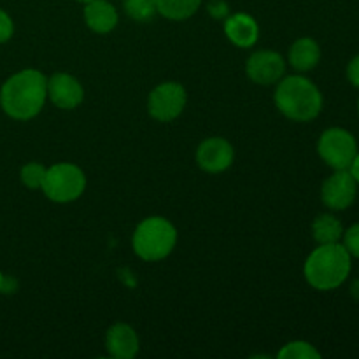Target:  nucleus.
I'll return each mask as SVG.
<instances>
[{"mask_svg": "<svg viewBox=\"0 0 359 359\" xmlns=\"http://www.w3.org/2000/svg\"><path fill=\"white\" fill-rule=\"evenodd\" d=\"M344 226L333 214H319L312 223V237L318 244H335L342 241Z\"/></svg>", "mask_w": 359, "mask_h": 359, "instance_id": "dca6fc26", "label": "nucleus"}, {"mask_svg": "<svg viewBox=\"0 0 359 359\" xmlns=\"http://www.w3.org/2000/svg\"><path fill=\"white\" fill-rule=\"evenodd\" d=\"M139 335L126 323H116L105 333V349L116 359H132L139 353Z\"/></svg>", "mask_w": 359, "mask_h": 359, "instance_id": "f8f14e48", "label": "nucleus"}, {"mask_svg": "<svg viewBox=\"0 0 359 359\" xmlns=\"http://www.w3.org/2000/svg\"><path fill=\"white\" fill-rule=\"evenodd\" d=\"M224 35L233 46L249 49L258 42L259 27L258 21L248 13H235L224 20Z\"/></svg>", "mask_w": 359, "mask_h": 359, "instance_id": "ddd939ff", "label": "nucleus"}, {"mask_svg": "<svg viewBox=\"0 0 359 359\" xmlns=\"http://www.w3.org/2000/svg\"><path fill=\"white\" fill-rule=\"evenodd\" d=\"M358 114H359V100H358Z\"/></svg>", "mask_w": 359, "mask_h": 359, "instance_id": "cd10ccee", "label": "nucleus"}, {"mask_svg": "<svg viewBox=\"0 0 359 359\" xmlns=\"http://www.w3.org/2000/svg\"><path fill=\"white\" fill-rule=\"evenodd\" d=\"M77 2H83V4H86V2H91V0H77Z\"/></svg>", "mask_w": 359, "mask_h": 359, "instance_id": "bb28decb", "label": "nucleus"}, {"mask_svg": "<svg viewBox=\"0 0 359 359\" xmlns=\"http://www.w3.org/2000/svg\"><path fill=\"white\" fill-rule=\"evenodd\" d=\"M359 184L351 170H335L321 186V200L330 210L340 212L356 202Z\"/></svg>", "mask_w": 359, "mask_h": 359, "instance_id": "6e6552de", "label": "nucleus"}, {"mask_svg": "<svg viewBox=\"0 0 359 359\" xmlns=\"http://www.w3.org/2000/svg\"><path fill=\"white\" fill-rule=\"evenodd\" d=\"M207 9H209L210 16L216 18V20H226L230 16V7L224 0H210Z\"/></svg>", "mask_w": 359, "mask_h": 359, "instance_id": "5701e85b", "label": "nucleus"}, {"mask_svg": "<svg viewBox=\"0 0 359 359\" xmlns=\"http://www.w3.org/2000/svg\"><path fill=\"white\" fill-rule=\"evenodd\" d=\"M42 193L55 203H70L86 189V175L76 163L62 161L48 167Z\"/></svg>", "mask_w": 359, "mask_h": 359, "instance_id": "39448f33", "label": "nucleus"}, {"mask_svg": "<svg viewBox=\"0 0 359 359\" xmlns=\"http://www.w3.org/2000/svg\"><path fill=\"white\" fill-rule=\"evenodd\" d=\"M273 102L284 118L297 123L314 121L323 111V93L305 76H284L277 83Z\"/></svg>", "mask_w": 359, "mask_h": 359, "instance_id": "7ed1b4c3", "label": "nucleus"}, {"mask_svg": "<svg viewBox=\"0 0 359 359\" xmlns=\"http://www.w3.org/2000/svg\"><path fill=\"white\" fill-rule=\"evenodd\" d=\"M342 245L347 249L353 258L359 259V223L353 224L347 230H344L342 235Z\"/></svg>", "mask_w": 359, "mask_h": 359, "instance_id": "412c9836", "label": "nucleus"}, {"mask_svg": "<svg viewBox=\"0 0 359 359\" xmlns=\"http://www.w3.org/2000/svg\"><path fill=\"white\" fill-rule=\"evenodd\" d=\"M349 170H351V174H353V177L356 179V182L359 184V151H358L356 158H354L353 165L349 167Z\"/></svg>", "mask_w": 359, "mask_h": 359, "instance_id": "393cba45", "label": "nucleus"}, {"mask_svg": "<svg viewBox=\"0 0 359 359\" xmlns=\"http://www.w3.org/2000/svg\"><path fill=\"white\" fill-rule=\"evenodd\" d=\"M203 0H156V11L167 20L184 21L196 14Z\"/></svg>", "mask_w": 359, "mask_h": 359, "instance_id": "f3484780", "label": "nucleus"}, {"mask_svg": "<svg viewBox=\"0 0 359 359\" xmlns=\"http://www.w3.org/2000/svg\"><path fill=\"white\" fill-rule=\"evenodd\" d=\"M346 74H347V81L359 90V55L354 56V58L347 63Z\"/></svg>", "mask_w": 359, "mask_h": 359, "instance_id": "b1692460", "label": "nucleus"}, {"mask_svg": "<svg viewBox=\"0 0 359 359\" xmlns=\"http://www.w3.org/2000/svg\"><path fill=\"white\" fill-rule=\"evenodd\" d=\"M48 98L55 107L72 111L83 104L84 88L72 74L56 72L48 77Z\"/></svg>", "mask_w": 359, "mask_h": 359, "instance_id": "9b49d317", "label": "nucleus"}, {"mask_svg": "<svg viewBox=\"0 0 359 359\" xmlns=\"http://www.w3.org/2000/svg\"><path fill=\"white\" fill-rule=\"evenodd\" d=\"M4 273H2V270H0V293H2V287H4Z\"/></svg>", "mask_w": 359, "mask_h": 359, "instance_id": "a878e982", "label": "nucleus"}, {"mask_svg": "<svg viewBox=\"0 0 359 359\" xmlns=\"http://www.w3.org/2000/svg\"><path fill=\"white\" fill-rule=\"evenodd\" d=\"M287 62L297 72H311L321 62V46L312 37L297 39L287 51Z\"/></svg>", "mask_w": 359, "mask_h": 359, "instance_id": "2eb2a0df", "label": "nucleus"}, {"mask_svg": "<svg viewBox=\"0 0 359 359\" xmlns=\"http://www.w3.org/2000/svg\"><path fill=\"white\" fill-rule=\"evenodd\" d=\"M235 160V149L223 137H209L196 149V163L207 174L228 170Z\"/></svg>", "mask_w": 359, "mask_h": 359, "instance_id": "9d476101", "label": "nucleus"}, {"mask_svg": "<svg viewBox=\"0 0 359 359\" xmlns=\"http://www.w3.org/2000/svg\"><path fill=\"white\" fill-rule=\"evenodd\" d=\"M84 21L95 34H109L118 27V9L109 0H91L84 4Z\"/></svg>", "mask_w": 359, "mask_h": 359, "instance_id": "4468645a", "label": "nucleus"}, {"mask_svg": "<svg viewBox=\"0 0 359 359\" xmlns=\"http://www.w3.org/2000/svg\"><path fill=\"white\" fill-rule=\"evenodd\" d=\"M358 151L356 137L340 126L325 130L318 140V154L333 170H349Z\"/></svg>", "mask_w": 359, "mask_h": 359, "instance_id": "423d86ee", "label": "nucleus"}, {"mask_svg": "<svg viewBox=\"0 0 359 359\" xmlns=\"http://www.w3.org/2000/svg\"><path fill=\"white\" fill-rule=\"evenodd\" d=\"M245 74L259 86H272L286 74V62L273 49H259L249 55L245 62Z\"/></svg>", "mask_w": 359, "mask_h": 359, "instance_id": "1a4fd4ad", "label": "nucleus"}, {"mask_svg": "<svg viewBox=\"0 0 359 359\" xmlns=\"http://www.w3.org/2000/svg\"><path fill=\"white\" fill-rule=\"evenodd\" d=\"M48 100V77L35 69H25L4 81L0 107L16 121H30L41 114Z\"/></svg>", "mask_w": 359, "mask_h": 359, "instance_id": "f257e3e1", "label": "nucleus"}, {"mask_svg": "<svg viewBox=\"0 0 359 359\" xmlns=\"http://www.w3.org/2000/svg\"><path fill=\"white\" fill-rule=\"evenodd\" d=\"M46 170H48V167L37 163V161H30V163L23 165L20 170L21 184L27 186L28 189H41L46 177Z\"/></svg>", "mask_w": 359, "mask_h": 359, "instance_id": "aec40b11", "label": "nucleus"}, {"mask_svg": "<svg viewBox=\"0 0 359 359\" xmlns=\"http://www.w3.org/2000/svg\"><path fill=\"white\" fill-rule=\"evenodd\" d=\"M188 102L184 86L175 81H167L154 88L147 97V112L160 123H170L182 114Z\"/></svg>", "mask_w": 359, "mask_h": 359, "instance_id": "0eeeda50", "label": "nucleus"}, {"mask_svg": "<svg viewBox=\"0 0 359 359\" xmlns=\"http://www.w3.org/2000/svg\"><path fill=\"white\" fill-rule=\"evenodd\" d=\"M353 256L340 242L318 244L304 265V276L309 286L318 291H333L342 286L351 276Z\"/></svg>", "mask_w": 359, "mask_h": 359, "instance_id": "f03ea898", "label": "nucleus"}, {"mask_svg": "<svg viewBox=\"0 0 359 359\" xmlns=\"http://www.w3.org/2000/svg\"><path fill=\"white\" fill-rule=\"evenodd\" d=\"M123 9L137 23H147L158 14L156 0H123Z\"/></svg>", "mask_w": 359, "mask_h": 359, "instance_id": "a211bd4d", "label": "nucleus"}, {"mask_svg": "<svg viewBox=\"0 0 359 359\" xmlns=\"http://www.w3.org/2000/svg\"><path fill=\"white\" fill-rule=\"evenodd\" d=\"M177 245V230L161 216H151L137 224L132 235L133 252L144 262H161Z\"/></svg>", "mask_w": 359, "mask_h": 359, "instance_id": "20e7f679", "label": "nucleus"}, {"mask_svg": "<svg viewBox=\"0 0 359 359\" xmlns=\"http://www.w3.org/2000/svg\"><path fill=\"white\" fill-rule=\"evenodd\" d=\"M14 35V21L4 9H0V44H6Z\"/></svg>", "mask_w": 359, "mask_h": 359, "instance_id": "4be33fe9", "label": "nucleus"}, {"mask_svg": "<svg viewBox=\"0 0 359 359\" xmlns=\"http://www.w3.org/2000/svg\"><path fill=\"white\" fill-rule=\"evenodd\" d=\"M277 356L280 359H319L321 353L312 344L304 342V340H294V342L286 344Z\"/></svg>", "mask_w": 359, "mask_h": 359, "instance_id": "6ab92c4d", "label": "nucleus"}]
</instances>
